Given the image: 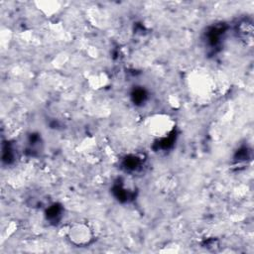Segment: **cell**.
<instances>
[{"label": "cell", "instance_id": "3", "mask_svg": "<svg viewBox=\"0 0 254 254\" xmlns=\"http://www.w3.org/2000/svg\"><path fill=\"white\" fill-rule=\"evenodd\" d=\"M190 90L195 96L206 98L213 90L212 81L206 74L198 73V75H195L193 80L190 81Z\"/></svg>", "mask_w": 254, "mask_h": 254}, {"label": "cell", "instance_id": "4", "mask_svg": "<svg viewBox=\"0 0 254 254\" xmlns=\"http://www.w3.org/2000/svg\"><path fill=\"white\" fill-rule=\"evenodd\" d=\"M36 5L39 11H41V13L46 17H53L61 10V3L58 1H38L36 2Z\"/></svg>", "mask_w": 254, "mask_h": 254}, {"label": "cell", "instance_id": "2", "mask_svg": "<svg viewBox=\"0 0 254 254\" xmlns=\"http://www.w3.org/2000/svg\"><path fill=\"white\" fill-rule=\"evenodd\" d=\"M146 131L158 139L167 138L175 129L176 121L167 113H156L148 116L144 122Z\"/></svg>", "mask_w": 254, "mask_h": 254}, {"label": "cell", "instance_id": "5", "mask_svg": "<svg viewBox=\"0 0 254 254\" xmlns=\"http://www.w3.org/2000/svg\"><path fill=\"white\" fill-rule=\"evenodd\" d=\"M87 81H88V84L91 88L100 89V88H102V87H104L108 84L109 77L105 72L101 71V72H97V73H94V74L90 75L87 78Z\"/></svg>", "mask_w": 254, "mask_h": 254}, {"label": "cell", "instance_id": "1", "mask_svg": "<svg viewBox=\"0 0 254 254\" xmlns=\"http://www.w3.org/2000/svg\"><path fill=\"white\" fill-rule=\"evenodd\" d=\"M64 236L74 247L89 246L95 239L93 228L84 221H74L64 227Z\"/></svg>", "mask_w": 254, "mask_h": 254}]
</instances>
